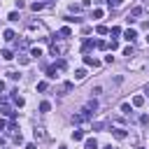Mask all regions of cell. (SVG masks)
Segmentation results:
<instances>
[{
  "instance_id": "1",
  "label": "cell",
  "mask_w": 149,
  "mask_h": 149,
  "mask_svg": "<svg viewBox=\"0 0 149 149\" xmlns=\"http://www.w3.org/2000/svg\"><path fill=\"white\" fill-rule=\"evenodd\" d=\"M123 37H126V40H128V42H133V40H135V37H138V33H135L133 28H128V30L123 33Z\"/></svg>"
},
{
  "instance_id": "2",
  "label": "cell",
  "mask_w": 149,
  "mask_h": 149,
  "mask_svg": "<svg viewBox=\"0 0 149 149\" xmlns=\"http://www.w3.org/2000/svg\"><path fill=\"white\" fill-rule=\"evenodd\" d=\"M112 135H114L117 140H123V138H126V130H123V128H114V130H112Z\"/></svg>"
},
{
  "instance_id": "3",
  "label": "cell",
  "mask_w": 149,
  "mask_h": 149,
  "mask_svg": "<svg viewBox=\"0 0 149 149\" xmlns=\"http://www.w3.org/2000/svg\"><path fill=\"white\" fill-rule=\"evenodd\" d=\"M84 63H86V65H91V68H98V65H100V61L91 58V56H84Z\"/></svg>"
},
{
  "instance_id": "4",
  "label": "cell",
  "mask_w": 149,
  "mask_h": 149,
  "mask_svg": "<svg viewBox=\"0 0 149 149\" xmlns=\"http://www.w3.org/2000/svg\"><path fill=\"white\" fill-rule=\"evenodd\" d=\"M84 77H86V70H82V68H79L77 72H74V79H77V82H82Z\"/></svg>"
},
{
  "instance_id": "5",
  "label": "cell",
  "mask_w": 149,
  "mask_h": 149,
  "mask_svg": "<svg viewBox=\"0 0 149 149\" xmlns=\"http://www.w3.org/2000/svg\"><path fill=\"white\" fill-rule=\"evenodd\" d=\"M86 149H98V142L93 140V138H89V140H86Z\"/></svg>"
},
{
  "instance_id": "6",
  "label": "cell",
  "mask_w": 149,
  "mask_h": 149,
  "mask_svg": "<svg viewBox=\"0 0 149 149\" xmlns=\"http://www.w3.org/2000/svg\"><path fill=\"white\" fill-rule=\"evenodd\" d=\"M0 56H3V58H5V61H12V58H14V56H12V51H9V49H3V54H0Z\"/></svg>"
},
{
  "instance_id": "7",
  "label": "cell",
  "mask_w": 149,
  "mask_h": 149,
  "mask_svg": "<svg viewBox=\"0 0 149 149\" xmlns=\"http://www.w3.org/2000/svg\"><path fill=\"white\" fill-rule=\"evenodd\" d=\"M30 9H33V12H40V9H44V3H33Z\"/></svg>"
},
{
  "instance_id": "8",
  "label": "cell",
  "mask_w": 149,
  "mask_h": 149,
  "mask_svg": "<svg viewBox=\"0 0 149 149\" xmlns=\"http://www.w3.org/2000/svg\"><path fill=\"white\" fill-rule=\"evenodd\" d=\"M133 105H135V107L144 105V98H142V96H135V98H133Z\"/></svg>"
},
{
  "instance_id": "9",
  "label": "cell",
  "mask_w": 149,
  "mask_h": 149,
  "mask_svg": "<svg viewBox=\"0 0 149 149\" xmlns=\"http://www.w3.org/2000/svg\"><path fill=\"white\" fill-rule=\"evenodd\" d=\"M30 56H33V58H40V56H42V49H37V47L30 49Z\"/></svg>"
},
{
  "instance_id": "10",
  "label": "cell",
  "mask_w": 149,
  "mask_h": 149,
  "mask_svg": "<svg viewBox=\"0 0 149 149\" xmlns=\"http://www.w3.org/2000/svg\"><path fill=\"white\" fill-rule=\"evenodd\" d=\"M5 40H7V42L14 40V30H5Z\"/></svg>"
},
{
  "instance_id": "11",
  "label": "cell",
  "mask_w": 149,
  "mask_h": 149,
  "mask_svg": "<svg viewBox=\"0 0 149 149\" xmlns=\"http://www.w3.org/2000/svg\"><path fill=\"white\" fill-rule=\"evenodd\" d=\"M47 77H51V79H54V77H56V65H51V68H49V70H47Z\"/></svg>"
},
{
  "instance_id": "12",
  "label": "cell",
  "mask_w": 149,
  "mask_h": 149,
  "mask_svg": "<svg viewBox=\"0 0 149 149\" xmlns=\"http://www.w3.org/2000/svg\"><path fill=\"white\" fill-rule=\"evenodd\" d=\"M121 112H123V114H130L133 109H130V105H128V103H123V105H121Z\"/></svg>"
},
{
  "instance_id": "13",
  "label": "cell",
  "mask_w": 149,
  "mask_h": 149,
  "mask_svg": "<svg viewBox=\"0 0 149 149\" xmlns=\"http://www.w3.org/2000/svg\"><path fill=\"white\" fill-rule=\"evenodd\" d=\"M82 138H84L82 130H74V133H72V140H82Z\"/></svg>"
},
{
  "instance_id": "14",
  "label": "cell",
  "mask_w": 149,
  "mask_h": 149,
  "mask_svg": "<svg viewBox=\"0 0 149 149\" xmlns=\"http://www.w3.org/2000/svg\"><path fill=\"white\" fill-rule=\"evenodd\" d=\"M140 14H142V7H135L133 12H130V14H128V16H140Z\"/></svg>"
},
{
  "instance_id": "15",
  "label": "cell",
  "mask_w": 149,
  "mask_h": 149,
  "mask_svg": "<svg viewBox=\"0 0 149 149\" xmlns=\"http://www.w3.org/2000/svg\"><path fill=\"white\" fill-rule=\"evenodd\" d=\"M61 35H63V37H70L72 30H70V28H61Z\"/></svg>"
},
{
  "instance_id": "16",
  "label": "cell",
  "mask_w": 149,
  "mask_h": 149,
  "mask_svg": "<svg viewBox=\"0 0 149 149\" xmlns=\"http://www.w3.org/2000/svg\"><path fill=\"white\" fill-rule=\"evenodd\" d=\"M35 138H37V140H42V138H44V133H42V128H37V130H35Z\"/></svg>"
},
{
  "instance_id": "17",
  "label": "cell",
  "mask_w": 149,
  "mask_h": 149,
  "mask_svg": "<svg viewBox=\"0 0 149 149\" xmlns=\"http://www.w3.org/2000/svg\"><path fill=\"white\" fill-rule=\"evenodd\" d=\"M91 47H93V42H91V40H86V42H84V47H82V49H84V51H89V49H91Z\"/></svg>"
},
{
  "instance_id": "18",
  "label": "cell",
  "mask_w": 149,
  "mask_h": 149,
  "mask_svg": "<svg viewBox=\"0 0 149 149\" xmlns=\"http://www.w3.org/2000/svg\"><path fill=\"white\" fill-rule=\"evenodd\" d=\"M40 109H42V112H49V109H51V105H49V103H42V105H40Z\"/></svg>"
},
{
  "instance_id": "19",
  "label": "cell",
  "mask_w": 149,
  "mask_h": 149,
  "mask_svg": "<svg viewBox=\"0 0 149 149\" xmlns=\"http://www.w3.org/2000/svg\"><path fill=\"white\" fill-rule=\"evenodd\" d=\"M107 47H109V49H112V51H114V49H117V47H119V42H117V40H112V42H109V44H107Z\"/></svg>"
},
{
  "instance_id": "20",
  "label": "cell",
  "mask_w": 149,
  "mask_h": 149,
  "mask_svg": "<svg viewBox=\"0 0 149 149\" xmlns=\"http://www.w3.org/2000/svg\"><path fill=\"white\" fill-rule=\"evenodd\" d=\"M123 56H133V47H126L123 49Z\"/></svg>"
},
{
  "instance_id": "21",
  "label": "cell",
  "mask_w": 149,
  "mask_h": 149,
  "mask_svg": "<svg viewBox=\"0 0 149 149\" xmlns=\"http://www.w3.org/2000/svg\"><path fill=\"white\" fill-rule=\"evenodd\" d=\"M7 19H9V21H16V19H19V14H16V12H9V16H7Z\"/></svg>"
},
{
  "instance_id": "22",
  "label": "cell",
  "mask_w": 149,
  "mask_h": 149,
  "mask_svg": "<svg viewBox=\"0 0 149 149\" xmlns=\"http://www.w3.org/2000/svg\"><path fill=\"white\" fill-rule=\"evenodd\" d=\"M37 91H47V82H40V84H37Z\"/></svg>"
},
{
  "instance_id": "23",
  "label": "cell",
  "mask_w": 149,
  "mask_h": 149,
  "mask_svg": "<svg viewBox=\"0 0 149 149\" xmlns=\"http://www.w3.org/2000/svg\"><path fill=\"white\" fill-rule=\"evenodd\" d=\"M121 3H123V0H109V5H112V7H119Z\"/></svg>"
},
{
  "instance_id": "24",
  "label": "cell",
  "mask_w": 149,
  "mask_h": 149,
  "mask_svg": "<svg viewBox=\"0 0 149 149\" xmlns=\"http://www.w3.org/2000/svg\"><path fill=\"white\" fill-rule=\"evenodd\" d=\"M0 91H5V82H0Z\"/></svg>"
},
{
  "instance_id": "25",
  "label": "cell",
  "mask_w": 149,
  "mask_h": 149,
  "mask_svg": "<svg viewBox=\"0 0 149 149\" xmlns=\"http://www.w3.org/2000/svg\"><path fill=\"white\" fill-rule=\"evenodd\" d=\"M144 93H147V96H149V84H147V86H144Z\"/></svg>"
},
{
  "instance_id": "26",
  "label": "cell",
  "mask_w": 149,
  "mask_h": 149,
  "mask_svg": "<svg viewBox=\"0 0 149 149\" xmlns=\"http://www.w3.org/2000/svg\"><path fill=\"white\" fill-rule=\"evenodd\" d=\"M3 142H5V138H0V144H3Z\"/></svg>"
},
{
  "instance_id": "27",
  "label": "cell",
  "mask_w": 149,
  "mask_h": 149,
  "mask_svg": "<svg viewBox=\"0 0 149 149\" xmlns=\"http://www.w3.org/2000/svg\"><path fill=\"white\" fill-rule=\"evenodd\" d=\"M105 149H114V147H105Z\"/></svg>"
},
{
  "instance_id": "28",
  "label": "cell",
  "mask_w": 149,
  "mask_h": 149,
  "mask_svg": "<svg viewBox=\"0 0 149 149\" xmlns=\"http://www.w3.org/2000/svg\"><path fill=\"white\" fill-rule=\"evenodd\" d=\"M147 42H149V35H147Z\"/></svg>"
},
{
  "instance_id": "29",
  "label": "cell",
  "mask_w": 149,
  "mask_h": 149,
  "mask_svg": "<svg viewBox=\"0 0 149 149\" xmlns=\"http://www.w3.org/2000/svg\"><path fill=\"white\" fill-rule=\"evenodd\" d=\"M138 149H144V147H138Z\"/></svg>"
},
{
  "instance_id": "30",
  "label": "cell",
  "mask_w": 149,
  "mask_h": 149,
  "mask_svg": "<svg viewBox=\"0 0 149 149\" xmlns=\"http://www.w3.org/2000/svg\"><path fill=\"white\" fill-rule=\"evenodd\" d=\"M61 149H65V147H61Z\"/></svg>"
}]
</instances>
